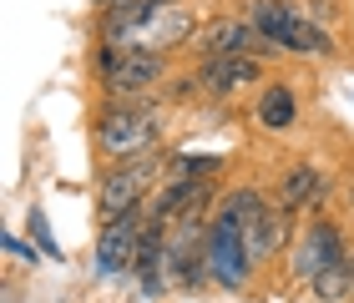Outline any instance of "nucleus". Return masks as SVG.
I'll list each match as a JSON object with an SVG mask.
<instances>
[{"label": "nucleus", "instance_id": "obj_1", "mask_svg": "<svg viewBox=\"0 0 354 303\" xmlns=\"http://www.w3.org/2000/svg\"><path fill=\"white\" fill-rule=\"evenodd\" d=\"M157 141V117L147 106H106L96 117V152H106L111 162H137Z\"/></svg>", "mask_w": 354, "mask_h": 303}, {"label": "nucleus", "instance_id": "obj_2", "mask_svg": "<svg viewBox=\"0 0 354 303\" xmlns=\"http://www.w3.org/2000/svg\"><path fill=\"white\" fill-rule=\"evenodd\" d=\"M157 177H162V157H157V152L137 157V162H117V172H111V177L102 182V193H96V213H102V222H117L127 213H137Z\"/></svg>", "mask_w": 354, "mask_h": 303}, {"label": "nucleus", "instance_id": "obj_3", "mask_svg": "<svg viewBox=\"0 0 354 303\" xmlns=\"http://www.w3.org/2000/svg\"><path fill=\"white\" fill-rule=\"evenodd\" d=\"M137 243H142V213H127L117 222H106L96 237V273L122 278L127 268H137Z\"/></svg>", "mask_w": 354, "mask_h": 303}, {"label": "nucleus", "instance_id": "obj_4", "mask_svg": "<svg viewBox=\"0 0 354 303\" xmlns=\"http://www.w3.org/2000/svg\"><path fill=\"white\" fill-rule=\"evenodd\" d=\"M248 243H243V233L233 228V222H213V233H207V268L218 273L223 289H238V283L248 278Z\"/></svg>", "mask_w": 354, "mask_h": 303}, {"label": "nucleus", "instance_id": "obj_5", "mask_svg": "<svg viewBox=\"0 0 354 303\" xmlns=\"http://www.w3.org/2000/svg\"><path fill=\"white\" fill-rule=\"evenodd\" d=\"M162 81V51H147V46H127L117 56V66L106 76V91H117V97H137V91H147Z\"/></svg>", "mask_w": 354, "mask_h": 303}, {"label": "nucleus", "instance_id": "obj_6", "mask_svg": "<svg viewBox=\"0 0 354 303\" xmlns=\"http://www.w3.org/2000/svg\"><path fill=\"white\" fill-rule=\"evenodd\" d=\"M259 56H207L198 66V86H207L213 97H228V91L259 81Z\"/></svg>", "mask_w": 354, "mask_h": 303}, {"label": "nucleus", "instance_id": "obj_7", "mask_svg": "<svg viewBox=\"0 0 354 303\" xmlns=\"http://www.w3.org/2000/svg\"><path fill=\"white\" fill-rule=\"evenodd\" d=\"M344 258V243H339V228L334 222H314L309 233H304V243H299V258L294 268L304 278H314V273H324L329 263H339Z\"/></svg>", "mask_w": 354, "mask_h": 303}, {"label": "nucleus", "instance_id": "obj_8", "mask_svg": "<svg viewBox=\"0 0 354 303\" xmlns=\"http://www.w3.org/2000/svg\"><path fill=\"white\" fill-rule=\"evenodd\" d=\"M263 46L253 21H213L203 30V56H253Z\"/></svg>", "mask_w": 354, "mask_h": 303}, {"label": "nucleus", "instance_id": "obj_9", "mask_svg": "<svg viewBox=\"0 0 354 303\" xmlns=\"http://www.w3.org/2000/svg\"><path fill=\"white\" fill-rule=\"evenodd\" d=\"M248 21L259 26V36H263L268 46H283V51H288V41H294V26H299V10L283 6V0H259Z\"/></svg>", "mask_w": 354, "mask_h": 303}, {"label": "nucleus", "instance_id": "obj_10", "mask_svg": "<svg viewBox=\"0 0 354 303\" xmlns=\"http://www.w3.org/2000/svg\"><path fill=\"white\" fill-rule=\"evenodd\" d=\"M319 193H324V177H319L314 167H294V172L279 182V207H283V213H299V207L314 202Z\"/></svg>", "mask_w": 354, "mask_h": 303}, {"label": "nucleus", "instance_id": "obj_11", "mask_svg": "<svg viewBox=\"0 0 354 303\" xmlns=\"http://www.w3.org/2000/svg\"><path fill=\"white\" fill-rule=\"evenodd\" d=\"M283 233H288V213H283V207H279V213H268V207H263V217L243 233V243H248L253 258H268V253H279Z\"/></svg>", "mask_w": 354, "mask_h": 303}, {"label": "nucleus", "instance_id": "obj_12", "mask_svg": "<svg viewBox=\"0 0 354 303\" xmlns=\"http://www.w3.org/2000/svg\"><path fill=\"white\" fill-rule=\"evenodd\" d=\"M294 117H299L294 91H288V86H263V97H259V121L268 126V132H288Z\"/></svg>", "mask_w": 354, "mask_h": 303}, {"label": "nucleus", "instance_id": "obj_13", "mask_svg": "<svg viewBox=\"0 0 354 303\" xmlns=\"http://www.w3.org/2000/svg\"><path fill=\"white\" fill-rule=\"evenodd\" d=\"M187 30H192V15L183 6H162L152 15V26H147V41L157 46H177V41H187Z\"/></svg>", "mask_w": 354, "mask_h": 303}, {"label": "nucleus", "instance_id": "obj_14", "mask_svg": "<svg viewBox=\"0 0 354 303\" xmlns=\"http://www.w3.org/2000/svg\"><path fill=\"white\" fill-rule=\"evenodd\" d=\"M218 217H223V222H233L238 233H248L253 222L263 217V197L253 193V187H238V193H233L228 202H223V213H218Z\"/></svg>", "mask_w": 354, "mask_h": 303}, {"label": "nucleus", "instance_id": "obj_15", "mask_svg": "<svg viewBox=\"0 0 354 303\" xmlns=\"http://www.w3.org/2000/svg\"><path fill=\"white\" fill-rule=\"evenodd\" d=\"M309 283H314V293L324 298V303H334V298H344V293H349V283H354V268H349V258H339V263H329L324 273H314Z\"/></svg>", "mask_w": 354, "mask_h": 303}, {"label": "nucleus", "instance_id": "obj_16", "mask_svg": "<svg viewBox=\"0 0 354 303\" xmlns=\"http://www.w3.org/2000/svg\"><path fill=\"white\" fill-rule=\"evenodd\" d=\"M30 233L41 237V248H46V253H56V243H51V233H46V217H41V213H30Z\"/></svg>", "mask_w": 354, "mask_h": 303}, {"label": "nucleus", "instance_id": "obj_17", "mask_svg": "<svg viewBox=\"0 0 354 303\" xmlns=\"http://www.w3.org/2000/svg\"><path fill=\"white\" fill-rule=\"evenodd\" d=\"M96 6H102V10H111V6H122V0H96Z\"/></svg>", "mask_w": 354, "mask_h": 303}]
</instances>
